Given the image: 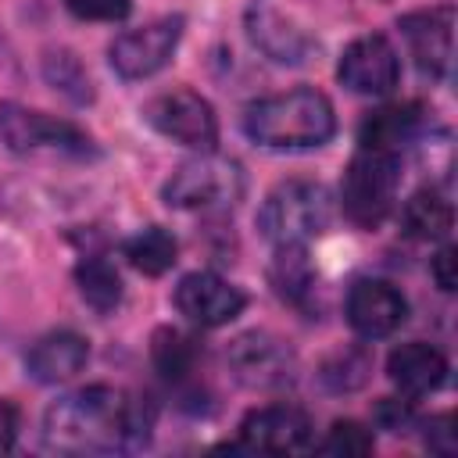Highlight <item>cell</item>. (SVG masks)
Segmentation results:
<instances>
[{
    "label": "cell",
    "mask_w": 458,
    "mask_h": 458,
    "mask_svg": "<svg viewBox=\"0 0 458 458\" xmlns=\"http://www.w3.org/2000/svg\"><path fill=\"white\" fill-rule=\"evenodd\" d=\"M229 365L243 386L276 390L293 379V354L283 340L268 333H243L229 347Z\"/></svg>",
    "instance_id": "13"
},
{
    "label": "cell",
    "mask_w": 458,
    "mask_h": 458,
    "mask_svg": "<svg viewBox=\"0 0 458 458\" xmlns=\"http://www.w3.org/2000/svg\"><path fill=\"white\" fill-rule=\"evenodd\" d=\"M0 143H7V150L14 154H36V150H61L72 157L93 154V140L79 125L32 111L14 100L0 104Z\"/></svg>",
    "instance_id": "6"
},
{
    "label": "cell",
    "mask_w": 458,
    "mask_h": 458,
    "mask_svg": "<svg viewBox=\"0 0 458 458\" xmlns=\"http://www.w3.org/2000/svg\"><path fill=\"white\" fill-rule=\"evenodd\" d=\"M422 129V107L415 100L408 104H386V107H376L361 118L358 125V143L361 147H376V150H386V154H401Z\"/></svg>",
    "instance_id": "17"
},
{
    "label": "cell",
    "mask_w": 458,
    "mask_h": 458,
    "mask_svg": "<svg viewBox=\"0 0 458 458\" xmlns=\"http://www.w3.org/2000/svg\"><path fill=\"white\" fill-rule=\"evenodd\" d=\"M179 36H182V18H157L143 29H129L114 36V43L107 47V61L122 79H147L172 61Z\"/></svg>",
    "instance_id": "9"
},
{
    "label": "cell",
    "mask_w": 458,
    "mask_h": 458,
    "mask_svg": "<svg viewBox=\"0 0 458 458\" xmlns=\"http://www.w3.org/2000/svg\"><path fill=\"white\" fill-rule=\"evenodd\" d=\"M150 358H154L161 376L182 379L193 369V361H197V344L186 333H179V329H157L154 344H150Z\"/></svg>",
    "instance_id": "23"
},
{
    "label": "cell",
    "mask_w": 458,
    "mask_h": 458,
    "mask_svg": "<svg viewBox=\"0 0 458 458\" xmlns=\"http://www.w3.org/2000/svg\"><path fill=\"white\" fill-rule=\"evenodd\" d=\"M372 447H376L372 433L354 419L333 422L326 440H318V451H326V454H369Z\"/></svg>",
    "instance_id": "25"
},
{
    "label": "cell",
    "mask_w": 458,
    "mask_h": 458,
    "mask_svg": "<svg viewBox=\"0 0 458 458\" xmlns=\"http://www.w3.org/2000/svg\"><path fill=\"white\" fill-rule=\"evenodd\" d=\"M401 225L411 240H444L454 225V211L451 200L444 193H437L433 186L415 190L404 208H401Z\"/></svg>",
    "instance_id": "19"
},
{
    "label": "cell",
    "mask_w": 458,
    "mask_h": 458,
    "mask_svg": "<svg viewBox=\"0 0 458 458\" xmlns=\"http://www.w3.org/2000/svg\"><path fill=\"white\" fill-rule=\"evenodd\" d=\"M143 114L161 136H168L182 147L215 150V143H218V118H215L211 104L193 89H168V93L154 97Z\"/></svg>",
    "instance_id": "8"
},
{
    "label": "cell",
    "mask_w": 458,
    "mask_h": 458,
    "mask_svg": "<svg viewBox=\"0 0 458 458\" xmlns=\"http://www.w3.org/2000/svg\"><path fill=\"white\" fill-rule=\"evenodd\" d=\"M86 358H89V344L72 329H57L39 336L29 347L25 369L36 383H61V379H72L86 365Z\"/></svg>",
    "instance_id": "16"
},
{
    "label": "cell",
    "mask_w": 458,
    "mask_h": 458,
    "mask_svg": "<svg viewBox=\"0 0 458 458\" xmlns=\"http://www.w3.org/2000/svg\"><path fill=\"white\" fill-rule=\"evenodd\" d=\"M243 197V168L233 157L200 150V157L179 165L165 182V204L182 211H222Z\"/></svg>",
    "instance_id": "5"
},
{
    "label": "cell",
    "mask_w": 458,
    "mask_h": 458,
    "mask_svg": "<svg viewBox=\"0 0 458 458\" xmlns=\"http://www.w3.org/2000/svg\"><path fill=\"white\" fill-rule=\"evenodd\" d=\"M401 36L408 39L415 68L422 75L444 79L451 72V50H454V7L451 4L404 14L401 18Z\"/></svg>",
    "instance_id": "12"
},
{
    "label": "cell",
    "mask_w": 458,
    "mask_h": 458,
    "mask_svg": "<svg viewBox=\"0 0 458 458\" xmlns=\"http://www.w3.org/2000/svg\"><path fill=\"white\" fill-rule=\"evenodd\" d=\"M243 304H247L243 290L215 272H190L175 286L179 315H186L193 326H204V329H218L233 322L243 311Z\"/></svg>",
    "instance_id": "11"
},
{
    "label": "cell",
    "mask_w": 458,
    "mask_h": 458,
    "mask_svg": "<svg viewBox=\"0 0 458 458\" xmlns=\"http://www.w3.org/2000/svg\"><path fill=\"white\" fill-rule=\"evenodd\" d=\"M43 75H47V82H54V89H61V93H64V97H72L75 104H86V100L93 97L86 68H82V64H79V57H75V54H68V50L47 54V61H43Z\"/></svg>",
    "instance_id": "24"
},
{
    "label": "cell",
    "mask_w": 458,
    "mask_h": 458,
    "mask_svg": "<svg viewBox=\"0 0 458 458\" xmlns=\"http://www.w3.org/2000/svg\"><path fill=\"white\" fill-rule=\"evenodd\" d=\"M336 75H340V82H344L351 93L383 97V93H390V89L397 86V79H401V57H397V50L390 47L386 36H379V32L358 36V39L340 54Z\"/></svg>",
    "instance_id": "10"
},
{
    "label": "cell",
    "mask_w": 458,
    "mask_h": 458,
    "mask_svg": "<svg viewBox=\"0 0 458 458\" xmlns=\"http://www.w3.org/2000/svg\"><path fill=\"white\" fill-rule=\"evenodd\" d=\"M247 25H250V39L279 64H297L304 61V54L311 50V39L293 29L279 11H272L268 4H254L250 14H247Z\"/></svg>",
    "instance_id": "18"
},
{
    "label": "cell",
    "mask_w": 458,
    "mask_h": 458,
    "mask_svg": "<svg viewBox=\"0 0 458 458\" xmlns=\"http://www.w3.org/2000/svg\"><path fill=\"white\" fill-rule=\"evenodd\" d=\"M268 279L283 301H304L315 286V268L308 261V247H276Z\"/></svg>",
    "instance_id": "22"
},
{
    "label": "cell",
    "mask_w": 458,
    "mask_h": 458,
    "mask_svg": "<svg viewBox=\"0 0 458 458\" xmlns=\"http://www.w3.org/2000/svg\"><path fill=\"white\" fill-rule=\"evenodd\" d=\"M386 376H390V383L401 394L422 397V394H433V390L444 386V379H447V358L433 344L411 340V344H401V347L390 351Z\"/></svg>",
    "instance_id": "15"
},
{
    "label": "cell",
    "mask_w": 458,
    "mask_h": 458,
    "mask_svg": "<svg viewBox=\"0 0 458 458\" xmlns=\"http://www.w3.org/2000/svg\"><path fill=\"white\" fill-rule=\"evenodd\" d=\"M365 372H369V354L365 351H344L336 361L326 365L322 379L333 390H354L358 383H365Z\"/></svg>",
    "instance_id": "26"
},
{
    "label": "cell",
    "mask_w": 458,
    "mask_h": 458,
    "mask_svg": "<svg viewBox=\"0 0 458 458\" xmlns=\"http://www.w3.org/2000/svg\"><path fill=\"white\" fill-rule=\"evenodd\" d=\"M64 7L82 21H122L132 11V0H64Z\"/></svg>",
    "instance_id": "28"
},
{
    "label": "cell",
    "mask_w": 458,
    "mask_h": 458,
    "mask_svg": "<svg viewBox=\"0 0 458 458\" xmlns=\"http://www.w3.org/2000/svg\"><path fill=\"white\" fill-rule=\"evenodd\" d=\"M372 419L379 429L408 433L415 426V408H411V401H401V397H379L372 408Z\"/></svg>",
    "instance_id": "27"
},
{
    "label": "cell",
    "mask_w": 458,
    "mask_h": 458,
    "mask_svg": "<svg viewBox=\"0 0 458 458\" xmlns=\"http://www.w3.org/2000/svg\"><path fill=\"white\" fill-rule=\"evenodd\" d=\"M329 190L311 179H290L265 197L258 211V229L272 247H308L329 229Z\"/></svg>",
    "instance_id": "3"
},
{
    "label": "cell",
    "mask_w": 458,
    "mask_h": 458,
    "mask_svg": "<svg viewBox=\"0 0 458 458\" xmlns=\"http://www.w3.org/2000/svg\"><path fill=\"white\" fill-rule=\"evenodd\" d=\"M397 157L401 154H386L376 147H358V154L351 157L344 182H340V204L354 225L376 229L394 211V197L401 182Z\"/></svg>",
    "instance_id": "4"
},
{
    "label": "cell",
    "mask_w": 458,
    "mask_h": 458,
    "mask_svg": "<svg viewBox=\"0 0 458 458\" xmlns=\"http://www.w3.org/2000/svg\"><path fill=\"white\" fill-rule=\"evenodd\" d=\"M175 254H179V243L168 229L161 225H147L140 229L136 236L125 240V258L132 268H140L143 276H161L175 265Z\"/></svg>",
    "instance_id": "21"
},
{
    "label": "cell",
    "mask_w": 458,
    "mask_h": 458,
    "mask_svg": "<svg viewBox=\"0 0 458 458\" xmlns=\"http://www.w3.org/2000/svg\"><path fill=\"white\" fill-rule=\"evenodd\" d=\"M454 247L451 243H444L440 250H437V258H433V279H437V286L444 290V293H451L454 290V283H458V276H454Z\"/></svg>",
    "instance_id": "31"
},
{
    "label": "cell",
    "mask_w": 458,
    "mask_h": 458,
    "mask_svg": "<svg viewBox=\"0 0 458 458\" xmlns=\"http://www.w3.org/2000/svg\"><path fill=\"white\" fill-rule=\"evenodd\" d=\"M154 408L118 386H82L43 415V444L61 454H125L150 440Z\"/></svg>",
    "instance_id": "1"
},
{
    "label": "cell",
    "mask_w": 458,
    "mask_h": 458,
    "mask_svg": "<svg viewBox=\"0 0 458 458\" xmlns=\"http://www.w3.org/2000/svg\"><path fill=\"white\" fill-rule=\"evenodd\" d=\"M308 447H315V429L311 419L293 404H265L247 411L233 444V451L250 454H297Z\"/></svg>",
    "instance_id": "7"
},
{
    "label": "cell",
    "mask_w": 458,
    "mask_h": 458,
    "mask_svg": "<svg viewBox=\"0 0 458 458\" xmlns=\"http://www.w3.org/2000/svg\"><path fill=\"white\" fill-rule=\"evenodd\" d=\"M426 447L437 454H454V415L451 411L433 415L426 422Z\"/></svg>",
    "instance_id": "29"
},
{
    "label": "cell",
    "mask_w": 458,
    "mask_h": 458,
    "mask_svg": "<svg viewBox=\"0 0 458 458\" xmlns=\"http://www.w3.org/2000/svg\"><path fill=\"white\" fill-rule=\"evenodd\" d=\"M75 286H79L82 301L100 315H107V311H114L122 304V276L104 254L82 258L75 265Z\"/></svg>",
    "instance_id": "20"
},
{
    "label": "cell",
    "mask_w": 458,
    "mask_h": 458,
    "mask_svg": "<svg viewBox=\"0 0 458 458\" xmlns=\"http://www.w3.org/2000/svg\"><path fill=\"white\" fill-rule=\"evenodd\" d=\"M404 315H408V301L386 279H358L347 293V322L365 340L390 336L404 322Z\"/></svg>",
    "instance_id": "14"
},
{
    "label": "cell",
    "mask_w": 458,
    "mask_h": 458,
    "mask_svg": "<svg viewBox=\"0 0 458 458\" xmlns=\"http://www.w3.org/2000/svg\"><path fill=\"white\" fill-rule=\"evenodd\" d=\"M243 132L268 150H311L333 140L336 114L326 93L297 86L254 100L243 114Z\"/></svg>",
    "instance_id": "2"
},
{
    "label": "cell",
    "mask_w": 458,
    "mask_h": 458,
    "mask_svg": "<svg viewBox=\"0 0 458 458\" xmlns=\"http://www.w3.org/2000/svg\"><path fill=\"white\" fill-rule=\"evenodd\" d=\"M18 429H21V411H18V404L7 401V397H0V454L14 447Z\"/></svg>",
    "instance_id": "30"
}]
</instances>
